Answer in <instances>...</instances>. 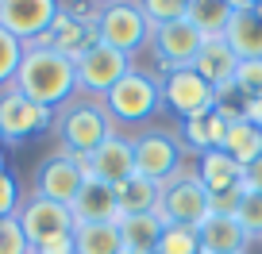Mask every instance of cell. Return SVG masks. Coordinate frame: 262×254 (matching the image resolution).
Returning <instances> with one entry per match:
<instances>
[{"instance_id":"obj_1","label":"cell","mask_w":262,"mask_h":254,"mask_svg":"<svg viewBox=\"0 0 262 254\" xmlns=\"http://www.w3.org/2000/svg\"><path fill=\"white\" fill-rule=\"evenodd\" d=\"M12 85H16L24 97H31L35 104L58 112L70 97H77V66L70 62V58L54 54V50L27 42L24 47V62H19V74H16Z\"/></svg>"},{"instance_id":"obj_2","label":"cell","mask_w":262,"mask_h":254,"mask_svg":"<svg viewBox=\"0 0 262 254\" xmlns=\"http://www.w3.org/2000/svg\"><path fill=\"white\" fill-rule=\"evenodd\" d=\"M54 131L62 139V150H70V154H93L116 131V120L108 116V108L97 97L77 93V97H70L54 112Z\"/></svg>"},{"instance_id":"obj_3","label":"cell","mask_w":262,"mask_h":254,"mask_svg":"<svg viewBox=\"0 0 262 254\" xmlns=\"http://www.w3.org/2000/svg\"><path fill=\"white\" fill-rule=\"evenodd\" d=\"M212 212V197L208 189L201 185L196 170L181 166L170 181L162 185V197H158V220L166 227H201Z\"/></svg>"},{"instance_id":"obj_4","label":"cell","mask_w":262,"mask_h":254,"mask_svg":"<svg viewBox=\"0 0 262 254\" xmlns=\"http://www.w3.org/2000/svg\"><path fill=\"white\" fill-rule=\"evenodd\" d=\"M97 42H100V35H97V12L81 8V4H62L58 16H54V24L35 39V47H47V50H54V54L77 62V58L89 54Z\"/></svg>"},{"instance_id":"obj_5","label":"cell","mask_w":262,"mask_h":254,"mask_svg":"<svg viewBox=\"0 0 262 254\" xmlns=\"http://www.w3.org/2000/svg\"><path fill=\"white\" fill-rule=\"evenodd\" d=\"M100 104L108 108V116L116 123H143L162 104V81L143 74V70H131L123 81H116V89H108L100 97Z\"/></svg>"},{"instance_id":"obj_6","label":"cell","mask_w":262,"mask_h":254,"mask_svg":"<svg viewBox=\"0 0 262 254\" xmlns=\"http://www.w3.org/2000/svg\"><path fill=\"white\" fill-rule=\"evenodd\" d=\"M89 154H70V150H58V154L42 158L39 170H35V197H47L54 204H74L81 185L89 181Z\"/></svg>"},{"instance_id":"obj_7","label":"cell","mask_w":262,"mask_h":254,"mask_svg":"<svg viewBox=\"0 0 262 254\" xmlns=\"http://www.w3.org/2000/svg\"><path fill=\"white\" fill-rule=\"evenodd\" d=\"M47 127H54V112H50V108L35 104L16 85L0 89V139L8 143V147H19V143L35 139V135H42Z\"/></svg>"},{"instance_id":"obj_8","label":"cell","mask_w":262,"mask_h":254,"mask_svg":"<svg viewBox=\"0 0 262 254\" xmlns=\"http://www.w3.org/2000/svg\"><path fill=\"white\" fill-rule=\"evenodd\" d=\"M97 12V35L104 47H116L120 54H135L150 42V24L139 4H100Z\"/></svg>"},{"instance_id":"obj_9","label":"cell","mask_w":262,"mask_h":254,"mask_svg":"<svg viewBox=\"0 0 262 254\" xmlns=\"http://www.w3.org/2000/svg\"><path fill=\"white\" fill-rule=\"evenodd\" d=\"M74 66H77V93L97 97V100L104 97L108 89H116V81H123V77L135 70L127 54H120L116 47H104V42H97L89 54L77 58Z\"/></svg>"},{"instance_id":"obj_10","label":"cell","mask_w":262,"mask_h":254,"mask_svg":"<svg viewBox=\"0 0 262 254\" xmlns=\"http://www.w3.org/2000/svg\"><path fill=\"white\" fill-rule=\"evenodd\" d=\"M131 143H135V173L155 181V185H166V181L185 166L181 162V158H185V147L166 131H143Z\"/></svg>"},{"instance_id":"obj_11","label":"cell","mask_w":262,"mask_h":254,"mask_svg":"<svg viewBox=\"0 0 262 254\" xmlns=\"http://www.w3.org/2000/svg\"><path fill=\"white\" fill-rule=\"evenodd\" d=\"M16 223L24 227L31 250L42 246V243H50V239H58V235H70V231L77 227L74 212H70L66 204H54V200L35 197V193L24 197V204H19V212H16Z\"/></svg>"},{"instance_id":"obj_12","label":"cell","mask_w":262,"mask_h":254,"mask_svg":"<svg viewBox=\"0 0 262 254\" xmlns=\"http://www.w3.org/2000/svg\"><path fill=\"white\" fill-rule=\"evenodd\" d=\"M162 100L181 116V120H193V116H205L220 104V93L196 74L193 66L173 70V74L162 77Z\"/></svg>"},{"instance_id":"obj_13","label":"cell","mask_w":262,"mask_h":254,"mask_svg":"<svg viewBox=\"0 0 262 254\" xmlns=\"http://www.w3.org/2000/svg\"><path fill=\"white\" fill-rule=\"evenodd\" d=\"M201 47H205V39L196 35V27L189 19H178V24H166V27L150 31V50H155L162 74L193 66V58L201 54Z\"/></svg>"},{"instance_id":"obj_14","label":"cell","mask_w":262,"mask_h":254,"mask_svg":"<svg viewBox=\"0 0 262 254\" xmlns=\"http://www.w3.org/2000/svg\"><path fill=\"white\" fill-rule=\"evenodd\" d=\"M58 8L62 4H54V0H0V27L27 47L54 24Z\"/></svg>"},{"instance_id":"obj_15","label":"cell","mask_w":262,"mask_h":254,"mask_svg":"<svg viewBox=\"0 0 262 254\" xmlns=\"http://www.w3.org/2000/svg\"><path fill=\"white\" fill-rule=\"evenodd\" d=\"M89 173L104 185H123L127 177H135V143L123 131H112L97 150L89 154Z\"/></svg>"},{"instance_id":"obj_16","label":"cell","mask_w":262,"mask_h":254,"mask_svg":"<svg viewBox=\"0 0 262 254\" xmlns=\"http://www.w3.org/2000/svg\"><path fill=\"white\" fill-rule=\"evenodd\" d=\"M224 42L235 50L239 62H262V16L254 4H231V19L224 27Z\"/></svg>"},{"instance_id":"obj_17","label":"cell","mask_w":262,"mask_h":254,"mask_svg":"<svg viewBox=\"0 0 262 254\" xmlns=\"http://www.w3.org/2000/svg\"><path fill=\"white\" fill-rule=\"evenodd\" d=\"M196 177L208 189V197H228V193H243V166L228 158L224 150H208L196 154Z\"/></svg>"},{"instance_id":"obj_18","label":"cell","mask_w":262,"mask_h":254,"mask_svg":"<svg viewBox=\"0 0 262 254\" xmlns=\"http://www.w3.org/2000/svg\"><path fill=\"white\" fill-rule=\"evenodd\" d=\"M196 239H201V254H247V243H251L235 216L220 212H208V220L196 227Z\"/></svg>"},{"instance_id":"obj_19","label":"cell","mask_w":262,"mask_h":254,"mask_svg":"<svg viewBox=\"0 0 262 254\" xmlns=\"http://www.w3.org/2000/svg\"><path fill=\"white\" fill-rule=\"evenodd\" d=\"M70 212H74L77 223H112V220H120L116 189L104 185V181H97V177H89L81 185V193H77V200L70 204Z\"/></svg>"},{"instance_id":"obj_20","label":"cell","mask_w":262,"mask_h":254,"mask_svg":"<svg viewBox=\"0 0 262 254\" xmlns=\"http://www.w3.org/2000/svg\"><path fill=\"white\" fill-rule=\"evenodd\" d=\"M193 70L205 77L216 93H224V89H231V81H235L239 58H235V50H231L224 39H208L205 47H201V54L193 58Z\"/></svg>"},{"instance_id":"obj_21","label":"cell","mask_w":262,"mask_h":254,"mask_svg":"<svg viewBox=\"0 0 262 254\" xmlns=\"http://www.w3.org/2000/svg\"><path fill=\"white\" fill-rule=\"evenodd\" d=\"M228 116L220 108L205 116H193V120H181V147L196 150V154H208V150H220L224 147V135H228Z\"/></svg>"},{"instance_id":"obj_22","label":"cell","mask_w":262,"mask_h":254,"mask_svg":"<svg viewBox=\"0 0 262 254\" xmlns=\"http://www.w3.org/2000/svg\"><path fill=\"white\" fill-rule=\"evenodd\" d=\"M116 227H120V243L127 254H155L166 223L158 220V212H150V216H120Z\"/></svg>"},{"instance_id":"obj_23","label":"cell","mask_w":262,"mask_h":254,"mask_svg":"<svg viewBox=\"0 0 262 254\" xmlns=\"http://www.w3.org/2000/svg\"><path fill=\"white\" fill-rule=\"evenodd\" d=\"M158 197H162V185L147 177H127L123 185H116V204H120V216H150L158 212Z\"/></svg>"},{"instance_id":"obj_24","label":"cell","mask_w":262,"mask_h":254,"mask_svg":"<svg viewBox=\"0 0 262 254\" xmlns=\"http://www.w3.org/2000/svg\"><path fill=\"white\" fill-rule=\"evenodd\" d=\"M220 150L228 158H235V162L247 170L251 162H258V158H262V127H254L251 120H231Z\"/></svg>"},{"instance_id":"obj_25","label":"cell","mask_w":262,"mask_h":254,"mask_svg":"<svg viewBox=\"0 0 262 254\" xmlns=\"http://www.w3.org/2000/svg\"><path fill=\"white\" fill-rule=\"evenodd\" d=\"M185 19L196 27L201 39H224V27L231 19V4H220V0H189L185 4Z\"/></svg>"},{"instance_id":"obj_26","label":"cell","mask_w":262,"mask_h":254,"mask_svg":"<svg viewBox=\"0 0 262 254\" xmlns=\"http://www.w3.org/2000/svg\"><path fill=\"white\" fill-rule=\"evenodd\" d=\"M74 246L77 254H120V227L112 223H77L74 227Z\"/></svg>"},{"instance_id":"obj_27","label":"cell","mask_w":262,"mask_h":254,"mask_svg":"<svg viewBox=\"0 0 262 254\" xmlns=\"http://www.w3.org/2000/svg\"><path fill=\"white\" fill-rule=\"evenodd\" d=\"M231 93L243 100V108L254 104V100H262V62H239Z\"/></svg>"},{"instance_id":"obj_28","label":"cell","mask_w":262,"mask_h":254,"mask_svg":"<svg viewBox=\"0 0 262 254\" xmlns=\"http://www.w3.org/2000/svg\"><path fill=\"white\" fill-rule=\"evenodd\" d=\"M19 62H24V42L0 27V89H8V85L16 81Z\"/></svg>"},{"instance_id":"obj_29","label":"cell","mask_w":262,"mask_h":254,"mask_svg":"<svg viewBox=\"0 0 262 254\" xmlns=\"http://www.w3.org/2000/svg\"><path fill=\"white\" fill-rule=\"evenodd\" d=\"M155 254H201L196 227H166L162 231V243H158Z\"/></svg>"},{"instance_id":"obj_30","label":"cell","mask_w":262,"mask_h":254,"mask_svg":"<svg viewBox=\"0 0 262 254\" xmlns=\"http://www.w3.org/2000/svg\"><path fill=\"white\" fill-rule=\"evenodd\" d=\"M235 220L247 231V239H262V193H243L239 197Z\"/></svg>"},{"instance_id":"obj_31","label":"cell","mask_w":262,"mask_h":254,"mask_svg":"<svg viewBox=\"0 0 262 254\" xmlns=\"http://www.w3.org/2000/svg\"><path fill=\"white\" fill-rule=\"evenodd\" d=\"M143 16H147L150 31L155 27H166V24H178V19H185V4L181 0H147V4H139Z\"/></svg>"},{"instance_id":"obj_32","label":"cell","mask_w":262,"mask_h":254,"mask_svg":"<svg viewBox=\"0 0 262 254\" xmlns=\"http://www.w3.org/2000/svg\"><path fill=\"white\" fill-rule=\"evenodd\" d=\"M0 254H31V243H27L24 227L12 220H0Z\"/></svg>"},{"instance_id":"obj_33","label":"cell","mask_w":262,"mask_h":254,"mask_svg":"<svg viewBox=\"0 0 262 254\" xmlns=\"http://www.w3.org/2000/svg\"><path fill=\"white\" fill-rule=\"evenodd\" d=\"M24 197H19V181L12 177L8 170H0V220H12L19 212Z\"/></svg>"},{"instance_id":"obj_34","label":"cell","mask_w":262,"mask_h":254,"mask_svg":"<svg viewBox=\"0 0 262 254\" xmlns=\"http://www.w3.org/2000/svg\"><path fill=\"white\" fill-rule=\"evenodd\" d=\"M35 254H77V246H74V231H70V235L50 239V243H42V246H35Z\"/></svg>"},{"instance_id":"obj_35","label":"cell","mask_w":262,"mask_h":254,"mask_svg":"<svg viewBox=\"0 0 262 254\" xmlns=\"http://www.w3.org/2000/svg\"><path fill=\"white\" fill-rule=\"evenodd\" d=\"M243 193H262V158L243 170Z\"/></svg>"},{"instance_id":"obj_36","label":"cell","mask_w":262,"mask_h":254,"mask_svg":"<svg viewBox=\"0 0 262 254\" xmlns=\"http://www.w3.org/2000/svg\"><path fill=\"white\" fill-rule=\"evenodd\" d=\"M0 166H4V139H0Z\"/></svg>"},{"instance_id":"obj_37","label":"cell","mask_w":262,"mask_h":254,"mask_svg":"<svg viewBox=\"0 0 262 254\" xmlns=\"http://www.w3.org/2000/svg\"><path fill=\"white\" fill-rule=\"evenodd\" d=\"M120 254H127V250H120Z\"/></svg>"},{"instance_id":"obj_38","label":"cell","mask_w":262,"mask_h":254,"mask_svg":"<svg viewBox=\"0 0 262 254\" xmlns=\"http://www.w3.org/2000/svg\"><path fill=\"white\" fill-rule=\"evenodd\" d=\"M0 170H4V166H0Z\"/></svg>"},{"instance_id":"obj_39","label":"cell","mask_w":262,"mask_h":254,"mask_svg":"<svg viewBox=\"0 0 262 254\" xmlns=\"http://www.w3.org/2000/svg\"><path fill=\"white\" fill-rule=\"evenodd\" d=\"M31 254H35V250H31Z\"/></svg>"}]
</instances>
